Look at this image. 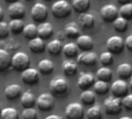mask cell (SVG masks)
I'll return each instance as SVG.
<instances>
[{
	"instance_id": "obj_1",
	"label": "cell",
	"mask_w": 132,
	"mask_h": 119,
	"mask_svg": "<svg viewBox=\"0 0 132 119\" xmlns=\"http://www.w3.org/2000/svg\"><path fill=\"white\" fill-rule=\"evenodd\" d=\"M30 61L27 54L23 51H18L12 56L11 67L16 72H23L30 67Z\"/></svg>"
},
{
	"instance_id": "obj_2",
	"label": "cell",
	"mask_w": 132,
	"mask_h": 119,
	"mask_svg": "<svg viewBox=\"0 0 132 119\" xmlns=\"http://www.w3.org/2000/svg\"><path fill=\"white\" fill-rule=\"evenodd\" d=\"M51 13L57 19L66 18L72 13V6L66 0H58L51 6Z\"/></svg>"
},
{
	"instance_id": "obj_3",
	"label": "cell",
	"mask_w": 132,
	"mask_h": 119,
	"mask_svg": "<svg viewBox=\"0 0 132 119\" xmlns=\"http://www.w3.org/2000/svg\"><path fill=\"white\" fill-rule=\"evenodd\" d=\"M49 89L53 94L57 97L63 96L68 92L69 90L68 81L62 76H56L53 78L50 82Z\"/></svg>"
},
{
	"instance_id": "obj_4",
	"label": "cell",
	"mask_w": 132,
	"mask_h": 119,
	"mask_svg": "<svg viewBox=\"0 0 132 119\" xmlns=\"http://www.w3.org/2000/svg\"><path fill=\"white\" fill-rule=\"evenodd\" d=\"M105 111L109 115H116L118 114L122 110V103L121 99L115 97L113 96L108 97L103 103Z\"/></svg>"
},
{
	"instance_id": "obj_5",
	"label": "cell",
	"mask_w": 132,
	"mask_h": 119,
	"mask_svg": "<svg viewBox=\"0 0 132 119\" xmlns=\"http://www.w3.org/2000/svg\"><path fill=\"white\" fill-rule=\"evenodd\" d=\"M65 117L67 119H83L84 109L82 105L78 102L69 104L65 108Z\"/></svg>"
},
{
	"instance_id": "obj_6",
	"label": "cell",
	"mask_w": 132,
	"mask_h": 119,
	"mask_svg": "<svg viewBox=\"0 0 132 119\" xmlns=\"http://www.w3.org/2000/svg\"><path fill=\"white\" fill-rule=\"evenodd\" d=\"M36 104L41 111L47 112L53 109L54 106V97L50 93H42L36 100Z\"/></svg>"
},
{
	"instance_id": "obj_7",
	"label": "cell",
	"mask_w": 132,
	"mask_h": 119,
	"mask_svg": "<svg viewBox=\"0 0 132 119\" xmlns=\"http://www.w3.org/2000/svg\"><path fill=\"white\" fill-rule=\"evenodd\" d=\"M47 13L48 11L47 6L41 3H35L30 10V15L32 19L37 23L44 22V20L47 19Z\"/></svg>"
},
{
	"instance_id": "obj_8",
	"label": "cell",
	"mask_w": 132,
	"mask_h": 119,
	"mask_svg": "<svg viewBox=\"0 0 132 119\" xmlns=\"http://www.w3.org/2000/svg\"><path fill=\"white\" fill-rule=\"evenodd\" d=\"M22 82L27 86H34L39 83L40 74L38 70L34 68H28L21 73Z\"/></svg>"
},
{
	"instance_id": "obj_9",
	"label": "cell",
	"mask_w": 132,
	"mask_h": 119,
	"mask_svg": "<svg viewBox=\"0 0 132 119\" xmlns=\"http://www.w3.org/2000/svg\"><path fill=\"white\" fill-rule=\"evenodd\" d=\"M124 47V41L120 36H112L106 41V48L111 54H118L121 53Z\"/></svg>"
},
{
	"instance_id": "obj_10",
	"label": "cell",
	"mask_w": 132,
	"mask_h": 119,
	"mask_svg": "<svg viewBox=\"0 0 132 119\" xmlns=\"http://www.w3.org/2000/svg\"><path fill=\"white\" fill-rule=\"evenodd\" d=\"M128 85L127 83L123 80H115L110 86V90L113 97L117 98H123L124 96L128 94Z\"/></svg>"
},
{
	"instance_id": "obj_11",
	"label": "cell",
	"mask_w": 132,
	"mask_h": 119,
	"mask_svg": "<svg viewBox=\"0 0 132 119\" xmlns=\"http://www.w3.org/2000/svg\"><path fill=\"white\" fill-rule=\"evenodd\" d=\"M118 14V10L116 6L113 4H106L100 10V16L106 22H113Z\"/></svg>"
},
{
	"instance_id": "obj_12",
	"label": "cell",
	"mask_w": 132,
	"mask_h": 119,
	"mask_svg": "<svg viewBox=\"0 0 132 119\" xmlns=\"http://www.w3.org/2000/svg\"><path fill=\"white\" fill-rule=\"evenodd\" d=\"M26 9L24 5L20 2H15L10 5L8 8V14L12 19H21L25 16Z\"/></svg>"
},
{
	"instance_id": "obj_13",
	"label": "cell",
	"mask_w": 132,
	"mask_h": 119,
	"mask_svg": "<svg viewBox=\"0 0 132 119\" xmlns=\"http://www.w3.org/2000/svg\"><path fill=\"white\" fill-rule=\"evenodd\" d=\"M95 83V78L91 73H81L78 80V86L82 91L89 90Z\"/></svg>"
},
{
	"instance_id": "obj_14",
	"label": "cell",
	"mask_w": 132,
	"mask_h": 119,
	"mask_svg": "<svg viewBox=\"0 0 132 119\" xmlns=\"http://www.w3.org/2000/svg\"><path fill=\"white\" fill-rule=\"evenodd\" d=\"M77 61L79 64L86 66H94L97 62V54L91 51H83L78 56Z\"/></svg>"
},
{
	"instance_id": "obj_15",
	"label": "cell",
	"mask_w": 132,
	"mask_h": 119,
	"mask_svg": "<svg viewBox=\"0 0 132 119\" xmlns=\"http://www.w3.org/2000/svg\"><path fill=\"white\" fill-rule=\"evenodd\" d=\"M23 90L19 84L13 83L7 86L4 90V95L9 100H15L21 97Z\"/></svg>"
},
{
	"instance_id": "obj_16",
	"label": "cell",
	"mask_w": 132,
	"mask_h": 119,
	"mask_svg": "<svg viewBox=\"0 0 132 119\" xmlns=\"http://www.w3.org/2000/svg\"><path fill=\"white\" fill-rule=\"evenodd\" d=\"M54 33L53 26L49 22L40 23L37 27V36L42 40H47L52 37Z\"/></svg>"
},
{
	"instance_id": "obj_17",
	"label": "cell",
	"mask_w": 132,
	"mask_h": 119,
	"mask_svg": "<svg viewBox=\"0 0 132 119\" xmlns=\"http://www.w3.org/2000/svg\"><path fill=\"white\" fill-rule=\"evenodd\" d=\"M76 45L83 51H89L93 47V40L87 34H82L76 38Z\"/></svg>"
},
{
	"instance_id": "obj_18",
	"label": "cell",
	"mask_w": 132,
	"mask_h": 119,
	"mask_svg": "<svg viewBox=\"0 0 132 119\" xmlns=\"http://www.w3.org/2000/svg\"><path fill=\"white\" fill-rule=\"evenodd\" d=\"M11 58L12 57L7 51L0 48V73H5L10 69Z\"/></svg>"
},
{
	"instance_id": "obj_19",
	"label": "cell",
	"mask_w": 132,
	"mask_h": 119,
	"mask_svg": "<svg viewBox=\"0 0 132 119\" xmlns=\"http://www.w3.org/2000/svg\"><path fill=\"white\" fill-rule=\"evenodd\" d=\"M36 100L34 94L30 90L23 93L20 97V103L24 109L34 107L36 104Z\"/></svg>"
},
{
	"instance_id": "obj_20",
	"label": "cell",
	"mask_w": 132,
	"mask_h": 119,
	"mask_svg": "<svg viewBox=\"0 0 132 119\" xmlns=\"http://www.w3.org/2000/svg\"><path fill=\"white\" fill-rule=\"evenodd\" d=\"M28 47L30 48V51L35 54H40L45 51V44L44 42V40H42L39 37L30 40L28 43Z\"/></svg>"
},
{
	"instance_id": "obj_21",
	"label": "cell",
	"mask_w": 132,
	"mask_h": 119,
	"mask_svg": "<svg viewBox=\"0 0 132 119\" xmlns=\"http://www.w3.org/2000/svg\"><path fill=\"white\" fill-rule=\"evenodd\" d=\"M78 23L82 28H91L95 23V17L89 13H82L78 17Z\"/></svg>"
},
{
	"instance_id": "obj_22",
	"label": "cell",
	"mask_w": 132,
	"mask_h": 119,
	"mask_svg": "<svg viewBox=\"0 0 132 119\" xmlns=\"http://www.w3.org/2000/svg\"><path fill=\"white\" fill-rule=\"evenodd\" d=\"M54 69V63L48 58L42 59L38 63V72L43 75H50L53 73Z\"/></svg>"
},
{
	"instance_id": "obj_23",
	"label": "cell",
	"mask_w": 132,
	"mask_h": 119,
	"mask_svg": "<svg viewBox=\"0 0 132 119\" xmlns=\"http://www.w3.org/2000/svg\"><path fill=\"white\" fill-rule=\"evenodd\" d=\"M64 34L66 37L71 39L77 38L79 36L81 35L80 30L75 22H70L64 27Z\"/></svg>"
},
{
	"instance_id": "obj_24",
	"label": "cell",
	"mask_w": 132,
	"mask_h": 119,
	"mask_svg": "<svg viewBox=\"0 0 132 119\" xmlns=\"http://www.w3.org/2000/svg\"><path fill=\"white\" fill-rule=\"evenodd\" d=\"M117 73L120 80H126L132 76V66L127 62H123L117 66Z\"/></svg>"
},
{
	"instance_id": "obj_25",
	"label": "cell",
	"mask_w": 132,
	"mask_h": 119,
	"mask_svg": "<svg viewBox=\"0 0 132 119\" xmlns=\"http://www.w3.org/2000/svg\"><path fill=\"white\" fill-rule=\"evenodd\" d=\"M62 70L65 76H73L76 75L78 72V66L76 62L71 60H65L63 62Z\"/></svg>"
},
{
	"instance_id": "obj_26",
	"label": "cell",
	"mask_w": 132,
	"mask_h": 119,
	"mask_svg": "<svg viewBox=\"0 0 132 119\" xmlns=\"http://www.w3.org/2000/svg\"><path fill=\"white\" fill-rule=\"evenodd\" d=\"M62 44L61 41L58 39H54L51 41L47 45V51L50 54L56 56L59 55L61 52L62 51Z\"/></svg>"
},
{
	"instance_id": "obj_27",
	"label": "cell",
	"mask_w": 132,
	"mask_h": 119,
	"mask_svg": "<svg viewBox=\"0 0 132 119\" xmlns=\"http://www.w3.org/2000/svg\"><path fill=\"white\" fill-rule=\"evenodd\" d=\"M80 100L86 106H92L96 102V93L91 90H84L80 95Z\"/></svg>"
},
{
	"instance_id": "obj_28",
	"label": "cell",
	"mask_w": 132,
	"mask_h": 119,
	"mask_svg": "<svg viewBox=\"0 0 132 119\" xmlns=\"http://www.w3.org/2000/svg\"><path fill=\"white\" fill-rule=\"evenodd\" d=\"M10 31L13 34H19L23 32L24 22L21 19H12L8 23Z\"/></svg>"
},
{
	"instance_id": "obj_29",
	"label": "cell",
	"mask_w": 132,
	"mask_h": 119,
	"mask_svg": "<svg viewBox=\"0 0 132 119\" xmlns=\"http://www.w3.org/2000/svg\"><path fill=\"white\" fill-rule=\"evenodd\" d=\"M62 52L69 58H75L78 54V47L75 43H68L62 47Z\"/></svg>"
},
{
	"instance_id": "obj_30",
	"label": "cell",
	"mask_w": 132,
	"mask_h": 119,
	"mask_svg": "<svg viewBox=\"0 0 132 119\" xmlns=\"http://www.w3.org/2000/svg\"><path fill=\"white\" fill-rule=\"evenodd\" d=\"M90 1L89 0H72V8L79 13H86L89 8Z\"/></svg>"
},
{
	"instance_id": "obj_31",
	"label": "cell",
	"mask_w": 132,
	"mask_h": 119,
	"mask_svg": "<svg viewBox=\"0 0 132 119\" xmlns=\"http://www.w3.org/2000/svg\"><path fill=\"white\" fill-rule=\"evenodd\" d=\"M113 76L112 70L108 67H102L99 69L96 72V77L99 80L108 83L111 80Z\"/></svg>"
},
{
	"instance_id": "obj_32",
	"label": "cell",
	"mask_w": 132,
	"mask_h": 119,
	"mask_svg": "<svg viewBox=\"0 0 132 119\" xmlns=\"http://www.w3.org/2000/svg\"><path fill=\"white\" fill-rule=\"evenodd\" d=\"M23 34L25 38L28 40L34 39L37 37V27L34 23H29L24 26Z\"/></svg>"
},
{
	"instance_id": "obj_33",
	"label": "cell",
	"mask_w": 132,
	"mask_h": 119,
	"mask_svg": "<svg viewBox=\"0 0 132 119\" xmlns=\"http://www.w3.org/2000/svg\"><path fill=\"white\" fill-rule=\"evenodd\" d=\"M1 119H19V113L16 108L6 107L1 110Z\"/></svg>"
},
{
	"instance_id": "obj_34",
	"label": "cell",
	"mask_w": 132,
	"mask_h": 119,
	"mask_svg": "<svg viewBox=\"0 0 132 119\" xmlns=\"http://www.w3.org/2000/svg\"><path fill=\"white\" fill-rule=\"evenodd\" d=\"M93 89H94V93L98 94V95H104L106 94L110 87L108 85V83L101 81V80H97L95 81L94 84H93Z\"/></svg>"
},
{
	"instance_id": "obj_35",
	"label": "cell",
	"mask_w": 132,
	"mask_h": 119,
	"mask_svg": "<svg viewBox=\"0 0 132 119\" xmlns=\"http://www.w3.org/2000/svg\"><path fill=\"white\" fill-rule=\"evenodd\" d=\"M102 109L99 105L91 106L86 112L88 119H102Z\"/></svg>"
},
{
	"instance_id": "obj_36",
	"label": "cell",
	"mask_w": 132,
	"mask_h": 119,
	"mask_svg": "<svg viewBox=\"0 0 132 119\" xmlns=\"http://www.w3.org/2000/svg\"><path fill=\"white\" fill-rule=\"evenodd\" d=\"M120 17L127 20L132 19V3H128L126 4H123L118 10Z\"/></svg>"
},
{
	"instance_id": "obj_37",
	"label": "cell",
	"mask_w": 132,
	"mask_h": 119,
	"mask_svg": "<svg viewBox=\"0 0 132 119\" xmlns=\"http://www.w3.org/2000/svg\"><path fill=\"white\" fill-rule=\"evenodd\" d=\"M113 26L117 32H124L127 28V20L121 17H117L113 21Z\"/></svg>"
},
{
	"instance_id": "obj_38",
	"label": "cell",
	"mask_w": 132,
	"mask_h": 119,
	"mask_svg": "<svg viewBox=\"0 0 132 119\" xmlns=\"http://www.w3.org/2000/svg\"><path fill=\"white\" fill-rule=\"evenodd\" d=\"M100 63L104 67H107V66H110L113 63V54H111L108 51L101 53V54L100 56Z\"/></svg>"
},
{
	"instance_id": "obj_39",
	"label": "cell",
	"mask_w": 132,
	"mask_h": 119,
	"mask_svg": "<svg viewBox=\"0 0 132 119\" xmlns=\"http://www.w3.org/2000/svg\"><path fill=\"white\" fill-rule=\"evenodd\" d=\"M23 119H37L38 115L37 110L34 108H25L22 112Z\"/></svg>"
},
{
	"instance_id": "obj_40",
	"label": "cell",
	"mask_w": 132,
	"mask_h": 119,
	"mask_svg": "<svg viewBox=\"0 0 132 119\" xmlns=\"http://www.w3.org/2000/svg\"><path fill=\"white\" fill-rule=\"evenodd\" d=\"M10 29L9 25L6 22L0 21V39H5L9 36Z\"/></svg>"
},
{
	"instance_id": "obj_41",
	"label": "cell",
	"mask_w": 132,
	"mask_h": 119,
	"mask_svg": "<svg viewBox=\"0 0 132 119\" xmlns=\"http://www.w3.org/2000/svg\"><path fill=\"white\" fill-rule=\"evenodd\" d=\"M122 106L127 110H132V93L127 94L121 100Z\"/></svg>"
},
{
	"instance_id": "obj_42",
	"label": "cell",
	"mask_w": 132,
	"mask_h": 119,
	"mask_svg": "<svg viewBox=\"0 0 132 119\" xmlns=\"http://www.w3.org/2000/svg\"><path fill=\"white\" fill-rule=\"evenodd\" d=\"M124 46L130 51H132V34H130L124 41Z\"/></svg>"
},
{
	"instance_id": "obj_43",
	"label": "cell",
	"mask_w": 132,
	"mask_h": 119,
	"mask_svg": "<svg viewBox=\"0 0 132 119\" xmlns=\"http://www.w3.org/2000/svg\"><path fill=\"white\" fill-rule=\"evenodd\" d=\"M44 119H62V117L57 114H50L47 116Z\"/></svg>"
},
{
	"instance_id": "obj_44",
	"label": "cell",
	"mask_w": 132,
	"mask_h": 119,
	"mask_svg": "<svg viewBox=\"0 0 132 119\" xmlns=\"http://www.w3.org/2000/svg\"><path fill=\"white\" fill-rule=\"evenodd\" d=\"M3 17H4V12H3V8H2L1 6H0V21H2V20H3Z\"/></svg>"
},
{
	"instance_id": "obj_45",
	"label": "cell",
	"mask_w": 132,
	"mask_h": 119,
	"mask_svg": "<svg viewBox=\"0 0 132 119\" xmlns=\"http://www.w3.org/2000/svg\"><path fill=\"white\" fill-rule=\"evenodd\" d=\"M117 1H118L120 3H121V4H126V3H130V0H117Z\"/></svg>"
},
{
	"instance_id": "obj_46",
	"label": "cell",
	"mask_w": 132,
	"mask_h": 119,
	"mask_svg": "<svg viewBox=\"0 0 132 119\" xmlns=\"http://www.w3.org/2000/svg\"><path fill=\"white\" fill-rule=\"evenodd\" d=\"M120 119H132V118L130 117H129V116H123Z\"/></svg>"
},
{
	"instance_id": "obj_47",
	"label": "cell",
	"mask_w": 132,
	"mask_h": 119,
	"mask_svg": "<svg viewBox=\"0 0 132 119\" xmlns=\"http://www.w3.org/2000/svg\"><path fill=\"white\" fill-rule=\"evenodd\" d=\"M6 2L7 3H15V2H17V0H5Z\"/></svg>"
},
{
	"instance_id": "obj_48",
	"label": "cell",
	"mask_w": 132,
	"mask_h": 119,
	"mask_svg": "<svg viewBox=\"0 0 132 119\" xmlns=\"http://www.w3.org/2000/svg\"><path fill=\"white\" fill-rule=\"evenodd\" d=\"M129 86L132 90V76H130V82H129Z\"/></svg>"
},
{
	"instance_id": "obj_49",
	"label": "cell",
	"mask_w": 132,
	"mask_h": 119,
	"mask_svg": "<svg viewBox=\"0 0 132 119\" xmlns=\"http://www.w3.org/2000/svg\"><path fill=\"white\" fill-rule=\"evenodd\" d=\"M1 110H2V109H1V106H0V114H1Z\"/></svg>"
},
{
	"instance_id": "obj_50",
	"label": "cell",
	"mask_w": 132,
	"mask_h": 119,
	"mask_svg": "<svg viewBox=\"0 0 132 119\" xmlns=\"http://www.w3.org/2000/svg\"><path fill=\"white\" fill-rule=\"evenodd\" d=\"M27 1H32V0H27Z\"/></svg>"
},
{
	"instance_id": "obj_51",
	"label": "cell",
	"mask_w": 132,
	"mask_h": 119,
	"mask_svg": "<svg viewBox=\"0 0 132 119\" xmlns=\"http://www.w3.org/2000/svg\"><path fill=\"white\" fill-rule=\"evenodd\" d=\"M46 1H51V0H46Z\"/></svg>"
}]
</instances>
